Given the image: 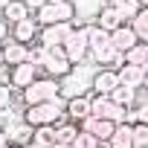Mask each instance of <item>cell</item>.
Returning a JSON list of instances; mask_svg holds the SVG:
<instances>
[{"instance_id": "3", "label": "cell", "mask_w": 148, "mask_h": 148, "mask_svg": "<svg viewBox=\"0 0 148 148\" xmlns=\"http://www.w3.org/2000/svg\"><path fill=\"white\" fill-rule=\"evenodd\" d=\"M23 105H38V102H49L58 96V79H49V76H35L23 90Z\"/></svg>"}, {"instance_id": "16", "label": "cell", "mask_w": 148, "mask_h": 148, "mask_svg": "<svg viewBox=\"0 0 148 148\" xmlns=\"http://www.w3.org/2000/svg\"><path fill=\"white\" fill-rule=\"evenodd\" d=\"M64 116H70L73 122H82L84 116H90V96H76L64 102Z\"/></svg>"}, {"instance_id": "28", "label": "cell", "mask_w": 148, "mask_h": 148, "mask_svg": "<svg viewBox=\"0 0 148 148\" xmlns=\"http://www.w3.org/2000/svg\"><path fill=\"white\" fill-rule=\"evenodd\" d=\"M12 105H15V90H12L9 84H0V113L9 110Z\"/></svg>"}, {"instance_id": "32", "label": "cell", "mask_w": 148, "mask_h": 148, "mask_svg": "<svg viewBox=\"0 0 148 148\" xmlns=\"http://www.w3.org/2000/svg\"><path fill=\"white\" fill-rule=\"evenodd\" d=\"M23 3H26V9H29V12H35L38 6H44V3H47V0H23Z\"/></svg>"}, {"instance_id": "6", "label": "cell", "mask_w": 148, "mask_h": 148, "mask_svg": "<svg viewBox=\"0 0 148 148\" xmlns=\"http://www.w3.org/2000/svg\"><path fill=\"white\" fill-rule=\"evenodd\" d=\"M61 49H64V55H67V61H70V64H82V61L90 55L84 26H73V32L67 35V41L61 44Z\"/></svg>"}, {"instance_id": "9", "label": "cell", "mask_w": 148, "mask_h": 148, "mask_svg": "<svg viewBox=\"0 0 148 148\" xmlns=\"http://www.w3.org/2000/svg\"><path fill=\"white\" fill-rule=\"evenodd\" d=\"M70 32H73V23H70V21H61V23L38 26V38H35V41H38L41 47H61Z\"/></svg>"}, {"instance_id": "33", "label": "cell", "mask_w": 148, "mask_h": 148, "mask_svg": "<svg viewBox=\"0 0 148 148\" xmlns=\"http://www.w3.org/2000/svg\"><path fill=\"white\" fill-rule=\"evenodd\" d=\"M90 148H110V142H108V139H93Z\"/></svg>"}, {"instance_id": "23", "label": "cell", "mask_w": 148, "mask_h": 148, "mask_svg": "<svg viewBox=\"0 0 148 148\" xmlns=\"http://www.w3.org/2000/svg\"><path fill=\"white\" fill-rule=\"evenodd\" d=\"M110 102H116L119 108H131L134 102H136V96H139V90H134V87H125V84H116L110 93Z\"/></svg>"}, {"instance_id": "7", "label": "cell", "mask_w": 148, "mask_h": 148, "mask_svg": "<svg viewBox=\"0 0 148 148\" xmlns=\"http://www.w3.org/2000/svg\"><path fill=\"white\" fill-rule=\"evenodd\" d=\"M49 79H61V76H67L70 73V61H67V55H64V49L61 47H47V52H44V61L38 64Z\"/></svg>"}, {"instance_id": "25", "label": "cell", "mask_w": 148, "mask_h": 148, "mask_svg": "<svg viewBox=\"0 0 148 148\" xmlns=\"http://www.w3.org/2000/svg\"><path fill=\"white\" fill-rule=\"evenodd\" d=\"M52 131H55V142H61V145H70L73 139H76V134H79V122H58V125H52Z\"/></svg>"}, {"instance_id": "13", "label": "cell", "mask_w": 148, "mask_h": 148, "mask_svg": "<svg viewBox=\"0 0 148 148\" xmlns=\"http://www.w3.org/2000/svg\"><path fill=\"white\" fill-rule=\"evenodd\" d=\"M116 70H108V67H96L93 70V79H90V90L99 93V96H108L113 87H116Z\"/></svg>"}, {"instance_id": "18", "label": "cell", "mask_w": 148, "mask_h": 148, "mask_svg": "<svg viewBox=\"0 0 148 148\" xmlns=\"http://www.w3.org/2000/svg\"><path fill=\"white\" fill-rule=\"evenodd\" d=\"M110 35V47L113 49H119V52H125V49H131L134 44H136V35H134V29L128 26V23H122V26H116L113 32H108Z\"/></svg>"}, {"instance_id": "22", "label": "cell", "mask_w": 148, "mask_h": 148, "mask_svg": "<svg viewBox=\"0 0 148 148\" xmlns=\"http://www.w3.org/2000/svg\"><path fill=\"white\" fill-rule=\"evenodd\" d=\"M122 61H125V64L145 67V64H148V44H145V41H136L131 49H125V52H122Z\"/></svg>"}, {"instance_id": "19", "label": "cell", "mask_w": 148, "mask_h": 148, "mask_svg": "<svg viewBox=\"0 0 148 148\" xmlns=\"http://www.w3.org/2000/svg\"><path fill=\"white\" fill-rule=\"evenodd\" d=\"M84 35H87V49H90V55L99 52V49H105V47H110V35H108L105 29H99L96 23H87V26H84ZM90 55H87V58H90Z\"/></svg>"}, {"instance_id": "40", "label": "cell", "mask_w": 148, "mask_h": 148, "mask_svg": "<svg viewBox=\"0 0 148 148\" xmlns=\"http://www.w3.org/2000/svg\"><path fill=\"white\" fill-rule=\"evenodd\" d=\"M0 64H3V47H0Z\"/></svg>"}, {"instance_id": "15", "label": "cell", "mask_w": 148, "mask_h": 148, "mask_svg": "<svg viewBox=\"0 0 148 148\" xmlns=\"http://www.w3.org/2000/svg\"><path fill=\"white\" fill-rule=\"evenodd\" d=\"M3 131H6V136H9V142L12 145H29L32 142V125L29 122H23V119H15V122H6L3 125Z\"/></svg>"}, {"instance_id": "5", "label": "cell", "mask_w": 148, "mask_h": 148, "mask_svg": "<svg viewBox=\"0 0 148 148\" xmlns=\"http://www.w3.org/2000/svg\"><path fill=\"white\" fill-rule=\"evenodd\" d=\"M90 113L99 116V119H110V122H128V108H119L116 102H110V96H99L93 93L90 96Z\"/></svg>"}, {"instance_id": "35", "label": "cell", "mask_w": 148, "mask_h": 148, "mask_svg": "<svg viewBox=\"0 0 148 148\" xmlns=\"http://www.w3.org/2000/svg\"><path fill=\"white\" fill-rule=\"evenodd\" d=\"M136 3H139V6H142V9H148V0H136Z\"/></svg>"}, {"instance_id": "24", "label": "cell", "mask_w": 148, "mask_h": 148, "mask_svg": "<svg viewBox=\"0 0 148 148\" xmlns=\"http://www.w3.org/2000/svg\"><path fill=\"white\" fill-rule=\"evenodd\" d=\"M128 26L134 29L136 41H145L148 44V9H139L134 18H128Z\"/></svg>"}, {"instance_id": "37", "label": "cell", "mask_w": 148, "mask_h": 148, "mask_svg": "<svg viewBox=\"0 0 148 148\" xmlns=\"http://www.w3.org/2000/svg\"><path fill=\"white\" fill-rule=\"evenodd\" d=\"M26 148H44V145H38V142H29V145H26Z\"/></svg>"}, {"instance_id": "38", "label": "cell", "mask_w": 148, "mask_h": 148, "mask_svg": "<svg viewBox=\"0 0 148 148\" xmlns=\"http://www.w3.org/2000/svg\"><path fill=\"white\" fill-rule=\"evenodd\" d=\"M6 148H26V145H12V142H9V145H6Z\"/></svg>"}, {"instance_id": "21", "label": "cell", "mask_w": 148, "mask_h": 148, "mask_svg": "<svg viewBox=\"0 0 148 148\" xmlns=\"http://www.w3.org/2000/svg\"><path fill=\"white\" fill-rule=\"evenodd\" d=\"M0 18H3L6 23H18V21L29 18V9H26V3H23V0H9V3L0 9Z\"/></svg>"}, {"instance_id": "11", "label": "cell", "mask_w": 148, "mask_h": 148, "mask_svg": "<svg viewBox=\"0 0 148 148\" xmlns=\"http://www.w3.org/2000/svg\"><path fill=\"white\" fill-rule=\"evenodd\" d=\"M35 76H38V67L29 64V61H21V64H15V67L9 70V87H12V90H23Z\"/></svg>"}, {"instance_id": "31", "label": "cell", "mask_w": 148, "mask_h": 148, "mask_svg": "<svg viewBox=\"0 0 148 148\" xmlns=\"http://www.w3.org/2000/svg\"><path fill=\"white\" fill-rule=\"evenodd\" d=\"M6 38H9V23H6L3 18H0V44H3Z\"/></svg>"}, {"instance_id": "29", "label": "cell", "mask_w": 148, "mask_h": 148, "mask_svg": "<svg viewBox=\"0 0 148 148\" xmlns=\"http://www.w3.org/2000/svg\"><path fill=\"white\" fill-rule=\"evenodd\" d=\"M70 145H73V148H90V145H93V136H90L87 131H82V128H79V134H76V139H73Z\"/></svg>"}, {"instance_id": "20", "label": "cell", "mask_w": 148, "mask_h": 148, "mask_svg": "<svg viewBox=\"0 0 148 148\" xmlns=\"http://www.w3.org/2000/svg\"><path fill=\"white\" fill-rule=\"evenodd\" d=\"M3 64H9V67H15V64H21V61H26V44H21V41H12V38H6L3 44Z\"/></svg>"}, {"instance_id": "8", "label": "cell", "mask_w": 148, "mask_h": 148, "mask_svg": "<svg viewBox=\"0 0 148 148\" xmlns=\"http://www.w3.org/2000/svg\"><path fill=\"white\" fill-rule=\"evenodd\" d=\"M108 3V0H70V6H73V26H87L96 21V12Z\"/></svg>"}, {"instance_id": "1", "label": "cell", "mask_w": 148, "mask_h": 148, "mask_svg": "<svg viewBox=\"0 0 148 148\" xmlns=\"http://www.w3.org/2000/svg\"><path fill=\"white\" fill-rule=\"evenodd\" d=\"M93 70L90 64H73L67 76L58 79V99H76V96H87L90 93V79H93Z\"/></svg>"}, {"instance_id": "36", "label": "cell", "mask_w": 148, "mask_h": 148, "mask_svg": "<svg viewBox=\"0 0 148 148\" xmlns=\"http://www.w3.org/2000/svg\"><path fill=\"white\" fill-rule=\"evenodd\" d=\"M52 148H73V145H61V142H55V145H52Z\"/></svg>"}, {"instance_id": "4", "label": "cell", "mask_w": 148, "mask_h": 148, "mask_svg": "<svg viewBox=\"0 0 148 148\" xmlns=\"http://www.w3.org/2000/svg\"><path fill=\"white\" fill-rule=\"evenodd\" d=\"M38 26H49V23H61V21H73V6L70 0H61V3H44L35 9L32 18Z\"/></svg>"}, {"instance_id": "39", "label": "cell", "mask_w": 148, "mask_h": 148, "mask_svg": "<svg viewBox=\"0 0 148 148\" xmlns=\"http://www.w3.org/2000/svg\"><path fill=\"white\" fill-rule=\"evenodd\" d=\"M6 3H9V0H0V9H3V6H6Z\"/></svg>"}, {"instance_id": "17", "label": "cell", "mask_w": 148, "mask_h": 148, "mask_svg": "<svg viewBox=\"0 0 148 148\" xmlns=\"http://www.w3.org/2000/svg\"><path fill=\"white\" fill-rule=\"evenodd\" d=\"M93 23H96L99 29H105V32H113V29H116V26H122L125 21H122V15H119L113 6H108V3H105V6L96 12V21H93Z\"/></svg>"}, {"instance_id": "34", "label": "cell", "mask_w": 148, "mask_h": 148, "mask_svg": "<svg viewBox=\"0 0 148 148\" xmlns=\"http://www.w3.org/2000/svg\"><path fill=\"white\" fill-rule=\"evenodd\" d=\"M6 145H9V136H6V131H3V128H0V148H6Z\"/></svg>"}, {"instance_id": "26", "label": "cell", "mask_w": 148, "mask_h": 148, "mask_svg": "<svg viewBox=\"0 0 148 148\" xmlns=\"http://www.w3.org/2000/svg\"><path fill=\"white\" fill-rule=\"evenodd\" d=\"M108 6H113V9L122 15V21H125V23H128V18H134V15L142 9L136 0H108Z\"/></svg>"}, {"instance_id": "2", "label": "cell", "mask_w": 148, "mask_h": 148, "mask_svg": "<svg viewBox=\"0 0 148 148\" xmlns=\"http://www.w3.org/2000/svg\"><path fill=\"white\" fill-rule=\"evenodd\" d=\"M23 122H29L32 128H38V125H58L61 119H64V99H49V102H38V105H26V110H23V116H21Z\"/></svg>"}, {"instance_id": "10", "label": "cell", "mask_w": 148, "mask_h": 148, "mask_svg": "<svg viewBox=\"0 0 148 148\" xmlns=\"http://www.w3.org/2000/svg\"><path fill=\"white\" fill-rule=\"evenodd\" d=\"M116 82L125 84V87L142 90V87H145V67H136V64H122V67H116Z\"/></svg>"}, {"instance_id": "27", "label": "cell", "mask_w": 148, "mask_h": 148, "mask_svg": "<svg viewBox=\"0 0 148 148\" xmlns=\"http://www.w3.org/2000/svg\"><path fill=\"white\" fill-rule=\"evenodd\" d=\"M32 142H38V145H44V148H52V145H55V131H52V125H38V128L32 131Z\"/></svg>"}, {"instance_id": "41", "label": "cell", "mask_w": 148, "mask_h": 148, "mask_svg": "<svg viewBox=\"0 0 148 148\" xmlns=\"http://www.w3.org/2000/svg\"><path fill=\"white\" fill-rule=\"evenodd\" d=\"M47 3H61V0H47Z\"/></svg>"}, {"instance_id": "12", "label": "cell", "mask_w": 148, "mask_h": 148, "mask_svg": "<svg viewBox=\"0 0 148 148\" xmlns=\"http://www.w3.org/2000/svg\"><path fill=\"white\" fill-rule=\"evenodd\" d=\"M79 128L82 131H87L93 139H108L110 134H113V128H116V122H110V119H99V116H84L82 122H79Z\"/></svg>"}, {"instance_id": "14", "label": "cell", "mask_w": 148, "mask_h": 148, "mask_svg": "<svg viewBox=\"0 0 148 148\" xmlns=\"http://www.w3.org/2000/svg\"><path fill=\"white\" fill-rule=\"evenodd\" d=\"M9 38L21 41V44H32L38 38V23L32 21V15L23 18V21H18V23H9Z\"/></svg>"}, {"instance_id": "30", "label": "cell", "mask_w": 148, "mask_h": 148, "mask_svg": "<svg viewBox=\"0 0 148 148\" xmlns=\"http://www.w3.org/2000/svg\"><path fill=\"white\" fill-rule=\"evenodd\" d=\"M9 64H0V84H9Z\"/></svg>"}]
</instances>
